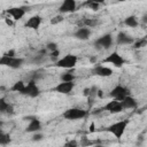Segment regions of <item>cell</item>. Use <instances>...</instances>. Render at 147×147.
I'll return each mask as SVG.
<instances>
[{
  "label": "cell",
  "mask_w": 147,
  "mask_h": 147,
  "mask_svg": "<svg viewBox=\"0 0 147 147\" xmlns=\"http://www.w3.org/2000/svg\"><path fill=\"white\" fill-rule=\"evenodd\" d=\"M127 125H129V121L127 119H121V121H117V122L110 124L107 127V131L109 133H111L115 138L121 139L123 137V134L125 133V130H126Z\"/></svg>",
  "instance_id": "cell-1"
},
{
  "label": "cell",
  "mask_w": 147,
  "mask_h": 147,
  "mask_svg": "<svg viewBox=\"0 0 147 147\" xmlns=\"http://www.w3.org/2000/svg\"><path fill=\"white\" fill-rule=\"evenodd\" d=\"M78 57L75 54H67L62 57H60L56 62H54V65L62 69H72L77 64Z\"/></svg>",
  "instance_id": "cell-2"
},
{
  "label": "cell",
  "mask_w": 147,
  "mask_h": 147,
  "mask_svg": "<svg viewBox=\"0 0 147 147\" xmlns=\"http://www.w3.org/2000/svg\"><path fill=\"white\" fill-rule=\"evenodd\" d=\"M23 63H24V59L17 56H9L6 53L0 57V64L9 67L11 69H18L23 65Z\"/></svg>",
  "instance_id": "cell-3"
},
{
  "label": "cell",
  "mask_w": 147,
  "mask_h": 147,
  "mask_svg": "<svg viewBox=\"0 0 147 147\" xmlns=\"http://www.w3.org/2000/svg\"><path fill=\"white\" fill-rule=\"evenodd\" d=\"M62 116L65 119H69V121H77V119H82V118L86 117L87 116V111L82 109V108L72 107V108H68L67 110H64Z\"/></svg>",
  "instance_id": "cell-4"
},
{
  "label": "cell",
  "mask_w": 147,
  "mask_h": 147,
  "mask_svg": "<svg viewBox=\"0 0 147 147\" xmlns=\"http://www.w3.org/2000/svg\"><path fill=\"white\" fill-rule=\"evenodd\" d=\"M103 63H109V64H113L114 67L116 68H122L124 64H125V59L116 51L111 52L109 55H107L103 60H102Z\"/></svg>",
  "instance_id": "cell-5"
},
{
  "label": "cell",
  "mask_w": 147,
  "mask_h": 147,
  "mask_svg": "<svg viewBox=\"0 0 147 147\" xmlns=\"http://www.w3.org/2000/svg\"><path fill=\"white\" fill-rule=\"evenodd\" d=\"M113 36L110 33H106L94 40V46L98 49H109L113 46Z\"/></svg>",
  "instance_id": "cell-6"
},
{
  "label": "cell",
  "mask_w": 147,
  "mask_h": 147,
  "mask_svg": "<svg viewBox=\"0 0 147 147\" xmlns=\"http://www.w3.org/2000/svg\"><path fill=\"white\" fill-rule=\"evenodd\" d=\"M126 95H130V90L123 85H116L110 92H109V96L111 99H116V100H119L122 101Z\"/></svg>",
  "instance_id": "cell-7"
},
{
  "label": "cell",
  "mask_w": 147,
  "mask_h": 147,
  "mask_svg": "<svg viewBox=\"0 0 147 147\" xmlns=\"http://www.w3.org/2000/svg\"><path fill=\"white\" fill-rule=\"evenodd\" d=\"M39 94H40V88L37 85L36 79H33V78L30 79L26 84V87H25V91H24L23 95H28L30 98H37Z\"/></svg>",
  "instance_id": "cell-8"
},
{
  "label": "cell",
  "mask_w": 147,
  "mask_h": 147,
  "mask_svg": "<svg viewBox=\"0 0 147 147\" xmlns=\"http://www.w3.org/2000/svg\"><path fill=\"white\" fill-rule=\"evenodd\" d=\"M102 108H103V110H106L110 114H118V113L124 110V108L122 106V102L119 100H116V99H113L111 101H108Z\"/></svg>",
  "instance_id": "cell-9"
},
{
  "label": "cell",
  "mask_w": 147,
  "mask_h": 147,
  "mask_svg": "<svg viewBox=\"0 0 147 147\" xmlns=\"http://www.w3.org/2000/svg\"><path fill=\"white\" fill-rule=\"evenodd\" d=\"M75 87L74 82H61L56 86L53 87V92L60 93V94H69Z\"/></svg>",
  "instance_id": "cell-10"
},
{
  "label": "cell",
  "mask_w": 147,
  "mask_h": 147,
  "mask_svg": "<svg viewBox=\"0 0 147 147\" xmlns=\"http://www.w3.org/2000/svg\"><path fill=\"white\" fill-rule=\"evenodd\" d=\"M77 9V1L76 0H63L59 7L60 14H68L74 13Z\"/></svg>",
  "instance_id": "cell-11"
},
{
  "label": "cell",
  "mask_w": 147,
  "mask_h": 147,
  "mask_svg": "<svg viewBox=\"0 0 147 147\" xmlns=\"http://www.w3.org/2000/svg\"><path fill=\"white\" fill-rule=\"evenodd\" d=\"M6 13L14 20V21H20L23 18V16L25 15L26 10L24 7H11V8H8L6 10Z\"/></svg>",
  "instance_id": "cell-12"
},
{
  "label": "cell",
  "mask_w": 147,
  "mask_h": 147,
  "mask_svg": "<svg viewBox=\"0 0 147 147\" xmlns=\"http://www.w3.org/2000/svg\"><path fill=\"white\" fill-rule=\"evenodd\" d=\"M113 72L114 71L111 68L106 67V65H101V64H98L92 69V75L99 76V77H109L113 75Z\"/></svg>",
  "instance_id": "cell-13"
},
{
  "label": "cell",
  "mask_w": 147,
  "mask_h": 147,
  "mask_svg": "<svg viewBox=\"0 0 147 147\" xmlns=\"http://www.w3.org/2000/svg\"><path fill=\"white\" fill-rule=\"evenodd\" d=\"M29 121L25 131L28 133H34V132H39L41 130V122L37 118V117H29L26 118Z\"/></svg>",
  "instance_id": "cell-14"
},
{
  "label": "cell",
  "mask_w": 147,
  "mask_h": 147,
  "mask_svg": "<svg viewBox=\"0 0 147 147\" xmlns=\"http://www.w3.org/2000/svg\"><path fill=\"white\" fill-rule=\"evenodd\" d=\"M41 22H42L41 16H39V15H33V16H31L30 18H28V21L24 23V26L28 28V29H31V30H37V29H39Z\"/></svg>",
  "instance_id": "cell-15"
},
{
  "label": "cell",
  "mask_w": 147,
  "mask_h": 147,
  "mask_svg": "<svg viewBox=\"0 0 147 147\" xmlns=\"http://www.w3.org/2000/svg\"><path fill=\"white\" fill-rule=\"evenodd\" d=\"M91 33H92V31H91L90 28H87V26H79L75 31L74 37L76 39H78V40H87L90 38Z\"/></svg>",
  "instance_id": "cell-16"
},
{
  "label": "cell",
  "mask_w": 147,
  "mask_h": 147,
  "mask_svg": "<svg viewBox=\"0 0 147 147\" xmlns=\"http://www.w3.org/2000/svg\"><path fill=\"white\" fill-rule=\"evenodd\" d=\"M116 41L118 45H132L134 42V39L132 36L126 34L125 32H119L116 37Z\"/></svg>",
  "instance_id": "cell-17"
},
{
  "label": "cell",
  "mask_w": 147,
  "mask_h": 147,
  "mask_svg": "<svg viewBox=\"0 0 147 147\" xmlns=\"http://www.w3.org/2000/svg\"><path fill=\"white\" fill-rule=\"evenodd\" d=\"M121 102H122V106H123L124 109H134L138 106L137 100L132 95H126Z\"/></svg>",
  "instance_id": "cell-18"
},
{
  "label": "cell",
  "mask_w": 147,
  "mask_h": 147,
  "mask_svg": "<svg viewBox=\"0 0 147 147\" xmlns=\"http://www.w3.org/2000/svg\"><path fill=\"white\" fill-rule=\"evenodd\" d=\"M0 111L2 114H14V107L8 103L5 98H1L0 99Z\"/></svg>",
  "instance_id": "cell-19"
},
{
  "label": "cell",
  "mask_w": 147,
  "mask_h": 147,
  "mask_svg": "<svg viewBox=\"0 0 147 147\" xmlns=\"http://www.w3.org/2000/svg\"><path fill=\"white\" fill-rule=\"evenodd\" d=\"M25 87H26V84H25L23 80H17V82H15V83L11 85L10 91H11V92L20 93V94H23L24 91H25Z\"/></svg>",
  "instance_id": "cell-20"
},
{
  "label": "cell",
  "mask_w": 147,
  "mask_h": 147,
  "mask_svg": "<svg viewBox=\"0 0 147 147\" xmlns=\"http://www.w3.org/2000/svg\"><path fill=\"white\" fill-rule=\"evenodd\" d=\"M124 24L129 28H136L138 26L139 24V21H138V17L134 16V15H129L124 18Z\"/></svg>",
  "instance_id": "cell-21"
},
{
  "label": "cell",
  "mask_w": 147,
  "mask_h": 147,
  "mask_svg": "<svg viewBox=\"0 0 147 147\" xmlns=\"http://www.w3.org/2000/svg\"><path fill=\"white\" fill-rule=\"evenodd\" d=\"M82 6H84V7H87L88 9H92V10H94V11H96V10H99V8H100V3H96V2H94V1H92V0H86Z\"/></svg>",
  "instance_id": "cell-22"
},
{
  "label": "cell",
  "mask_w": 147,
  "mask_h": 147,
  "mask_svg": "<svg viewBox=\"0 0 147 147\" xmlns=\"http://www.w3.org/2000/svg\"><path fill=\"white\" fill-rule=\"evenodd\" d=\"M75 78H76V76H75L72 72H70V71L63 72V74H61V76H60L61 82H74Z\"/></svg>",
  "instance_id": "cell-23"
},
{
  "label": "cell",
  "mask_w": 147,
  "mask_h": 147,
  "mask_svg": "<svg viewBox=\"0 0 147 147\" xmlns=\"http://www.w3.org/2000/svg\"><path fill=\"white\" fill-rule=\"evenodd\" d=\"M132 45H133V48H136V49H139V48H142V47L147 46V37H144V38H140L138 40H134V42Z\"/></svg>",
  "instance_id": "cell-24"
},
{
  "label": "cell",
  "mask_w": 147,
  "mask_h": 147,
  "mask_svg": "<svg viewBox=\"0 0 147 147\" xmlns=\"http://www.w3.org/2000/svg\"><path fill=\"white\" fill-rule=\"evenodd\" d=\"M10 142V136L5 133V132H0V145L1 146H7Z\"/></svg>",
  "instance_id": "cell-25"
},
{
  "label": "cell",
  "mask_w": 147,
  "mask_h": 147,
  "mask_svg": "<svg viewBox=\"0 0 147 147\" xmlns=\"http://www.w3.org/2000/svg\"><path fill=\"white\" fill-rule=\"evenodd\" d=\"M98 24V21L95 18H85L83 21V26H87V28H94Z\"/></svg>",
  "instance_id": "cell-26"
},
{
  "label": "cell",
  "mask_w": 147,
  "mask_h": 147,
  "mask_svg": "<svg viewBox=\"0 0 147 147\" xmlns=\"http://www.w3.org/2000/svg\"><path fill=\"white\" fill-rule=\"evenodd\" d=\"M64 18H63V14H59V15H56V16H54L53 18H51V24H59V23H61L62 21H63Z\"/></svg>",
  "instance_id": "cell-27"
},
{
  "label": "cell",
  "mask_w": 147,
  "mask_h": 147,
  "mask_svg": "<svg viewBox=\"0 0 147 147\" xmlns=\"http://www.w3.org/2000/svg\"><path fill=\"white\" fill-rule=\"evenodd\" d=\"M59 56H60V51H59V48H57V49H55V51L49 52V57H51V60H52V61L56 62V61L59 60Z\"/></svg>",
  "instance_id": "cell-28"
},
{
  "label": "cell",
  "mask_w": 147,
  "mask_h": 147,
  "mask_svg": "<svg viewBox=\"0 0 147 147\" xmlns=\"http://www.w3.org/2000/svg\"><path fill=\"white\" fill-rule=\"evenodd\" d=\"M46 49H47L48 52L55 51V49H57V44H56V42H53V41H51V42H48V44L46 45Z\"/></svg>",
  "instance_id": "cell-29"
},
{
  "label": "cell",
  "mask_w": 147,
  "mask_h": 147,
  "mask_svg": "<svg viewBox=\"0 0 147 147\" xmlns=\"http://www.w3.org/2000/svg\"><path fill=\"white\" fill-rule=\"evenodd\" d=\"M42 134L41 133H39V132H34L33 133V136H32V140L33 141H40V140H42Z\"/></svg>",
  "instance_id": "cell-30"
},
{
  "label": "cell",
  "mask_w": 147,
  "mask_h": 147,
  "mask_svg": "<svg viewBox=\"0 0 147 147\" xmlns=\"http://www.w3.org/2000/svg\"><path fill=\"white\" fill-rule=\"evenodd\" d=\"M90 90H91L90 98H91V96L93 98V96H95V95H96V93H98V90H99V88H98L96 86H92V87H90Z\"/></svg>",
  "instance_id": "cell-31"
},
{
  "label": "cell",
  "mask_w": 147,
  "mask_h": 147,
  "mask_svg": "<svg viewBox=\"0 0 147 147\" xmlns=\"http://www.w3.org/2000/svg\"><path fill=\"white\" fill-rule=\"evenodd\" d=\"M64 145H65V146H77V145H78V142H77L76 140H70V141L65 142Z\"/></svg>",
  "instance_id": "cell-32"
},
{
  "label": "cell",
  "mask_w": 147,
  "mask_h": 147,
  "mask_svg": "<svg viewBox=\"0 0 147 147\" xmlns=\"http://www.w3.org/2000/svg\"><path fill=\"white\" fill-rule=\"evenodd\" d=\"M90 93H91V90H90V87H86V88H84V91H83V95H84V96H90Z\"/></svg>",
  "instance_id": "cell-33"
},
{
  "label": "cell",
  "mask_w": 147,
  "mask_h": 147,
  "mask_svg": "<svg viewBox=\"0 0 147 147\" xmlns=\"http://www.w3.org/2000/svg\"><path fill=\"white\" fill-rule=\"evenodd\" d=\"M88 131H90L91 133H93V132L95 131V124H94L93 122H92V123L90 124V127H88Z\"/></svg>",
  "instance_id": "cell-34"
},
{
  "label": "cell",
  "mask_w": 147,
  "mask_h": 147,
  "mask_svg": "<svg viewBox=\"0 0 147 147\" xmlns=\"http://www.w3.org/2000/svg\"><path fill=\"white\" fill-rule=\"evenodd\" d=\"M6 54L9 55V56H16V52H15V49H9Z\"/></svg>",
  "instance_id": "cell-35"
},
{
  "label": "cell",
  "mask_w": 147,
  "mask_h": 147,
  "mask_svg": "<svg viewBox=\"0 0 147 147\" xmlns=\"http://www.w3.org/2000/svg\"><path fill=\"white\" fill-rule=\"evenodd\" d=\"M96 96H98V98H103V91H102L101 88H99V90H98Z\"/></svg>",
  "instance_id": "cell-36"
},
{
  "label": "cell",
  "mask_w": 147,
  "mask_h": 147,
  "mask_svg": "<svg viewBox=\"0 0 147 147\" xmlns=\"http://www.w3.org/2000/svg\"><path fill=\"white\" fill-rule=\"evenodd\" d=\"M142 22H144V23H146V24H147V14H145V15H144V16H142Z\"/></svg>",
  "instance_id": "cell-37"
},
{
  "label": "cell",
  "mask_w": 147,
  "mask_h": 147,
  "mask_svg": "<svg viewBox=\"0 0 147 147\" xmlns=\"http://www.w3.org/2000/svg\"><path fill=\"white\" fill-rule=\"evenodd\" d=\"M5 21H6V23H7L8 25H13V22H11L10 20H8V18H5Z\"/></svg>",
  "instance_id": "cell-38"
},
{
  "label": "cell",
  "mask_w": 147,
  "mask_h": 147,
  "mask_svg": "<svg viewBox=\"0 0 147 147\" xmlns=\"http://www.w3.org/2000/svg\"><path fill=\"white\" fill-rule=\"evenodd\" d=\"M92 1H94V2H96V3H100V5H101V3H103L106 0H92Z\"/></svg>",
  "instance_id": "cell-39"
},
{
  "label": "cell",
  "mask_w": 147,
  "mask_h": 147,
  "mask_svg": "<svg viewBox=\"0 0 147 147\" xmlns=\"http://www.w3.org/2000/svg\"><path fill=\"white\" fill-rule=\"evenodd\" d=\"M117 1H121V2H123V1H125V0H117Z\"/></svg>",
  "instance_id": "cell-40"
}]
</instances>
